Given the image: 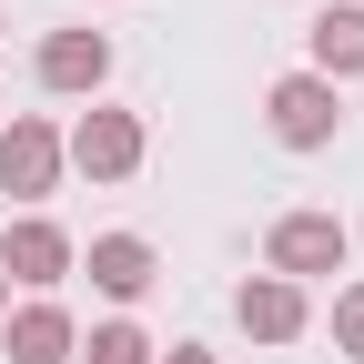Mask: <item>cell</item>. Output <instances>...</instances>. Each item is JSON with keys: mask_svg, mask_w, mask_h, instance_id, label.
I'll use <instances>...</instances> for the list:
<instances>
[{"mask_svg": "<svg viewBox=\"0 0 364 364\" xmlns=\"http://www.w3.org/2000/svg\"><path fill=\"white\" fill-rule=\"evenodd\" d=\"M142 152H152V132H142V112H122V102H91V112L61 132V162H71L81 182H132Z\"/></svg>", "mask_w": 364, "mask_h": 364, "instance_id": "obj_1", "label": "cell"}, {"mask_svg": "<svg viewBox=\"0 0 364 364\" xmlns=\"http://www.w3.org/2000/svg\"><path fill=\"white\" fill-rule=\"evenodd\" d=\"M354 233H344V213H273V233H263V273H284V284H314V273H344Z\"/></svg>", "mask_w": 364, "mask_h": 364, "instance_id": "obj_2", "label": "cell"}, {"mask_svg": "<svg viewBox=\"0 0 364 364\" xmlns=\"http://www.w3.org/2000/svg\"><path fill=\"white\" fill-rule=\"evenodd\" d=\"M263 132H273L284 152H324L334 132H344V91L314 81V71H284V81L263 91Z\"/></svg>", "mask_w": 364, "mask_h": 364, "instance_id": "obj_3", "label": "cell"}, {"mask_svg": "<svg viewBox=\"0 0 364 364\" xmlns=\"http://www.w3.org/2000/svg\"><path fill=\"white\" fill-rule=\"evenodd\" d=\"M61 122H41V112H11V132H0V193H11L21 213H41L61 193Z\"/></svg>", "mask_w": 364, "mask_h": 364, "instance_id": "obj_4", "label": "cell"}, {"mask_svg": "<svg viewBox=\"0 0 364 364\" xmlns=\"http://www.w3.org/2000/svg\"><path fill=\"white\" fill-rule=\"evenodd\" d=\"M71 263H81V243L61 233L51 213H21V223H0V284H21V294H51V284H71Z\"/></svg>", "mask_w": 364, "mask_h": 364, "instance_id": "obj_5", "label": "cell"}, {"mask_svg": "<svg viewBox=\"0 0 364 364\" xmlns=\"http://www.w3.org/2000/svg\"><path fill=\"white\" fill-rule=\"evenodd\" d=\"M31 81L61 91V102H102V81H112V31H51V41L31 51Z\"/></svg>", "mask_w": 364, "mask_h": 364, "instance_id": "obj_6", "label": "cell"}, {"mask_svg": "<svg viewBox=\"0 0 364 364\" xmlns=\"http://www.w3.org/2000/svg\"><path fill=\"white\" fill-rule=\"evenodd\" d=\"M233 324H243L253 344H294V334L314 324V294L284 284V273H253V284H233Z\"/></svg>", "mask_w": 364, "mask_h": 364, "instance_id": "obj_7", "label": "cell"}, {"mask_svg": "<svg viewBox=\"0 0 364 364\" xmlns=\"http://www.w3.org/2000/svg\"><path fill=\"white\" fill-rule=\"evenodd\" d=\"M304 71L314 81H364V0H334V11H314L304 21Z\"/></svg>", "mask_w": 364, "mask_h": 364, "instance_id": "obj_8", "label": "cell"}, {"mask_svg": "<svg viewBox=\"0 0 364 364\" xmlns=\"http://www.w3.org/2000/svg\"><path fill=\"white\" fill-rule=\"evenodd\" d=\"M71 273H91V294H112V304H142L152 273H162V253H152L142 233H91V253H81Z\"/></svg>", "mask_w": 364, "mask_h": 364, "instance_id": "obj_9", "label": "cell"}, {"mask_svg": "<svg viewBox=\"0 0 364 364\" xmlns=\"http://www.w3.org/2000/svg\"><path fill=\"white\" fill-rule=\"evenodd\" d=\"M0 344H11V364H71L81 354V324H71L51 294H31L21 314H0Z\"/></svg>", "mask_w": 364, "mask_h": 364, "instance_id": "obj_10", "label": "cell"}, {"mask_svg": "<svg viewBox=\"0 0 364 364\" xmlns=\"http://www.w3.org/2000/svg\"><path fill=\"white\" fill-rule=\"evenodd\" d=\"M71 364H162V344L132 324V314H112V324H91V334H81V354H71Z\"/></svg>", "mask_w": 364, "mask_h": 364, "instance_id": "obj_11", "label": "cell"}, {"mask_svg": "<svg viewBox=\"0 0 364 364\" xmlns=\"http://www.w3.org/2000/svg\"><path fill=\"white\" fill-rule=\"evenodd\" d=\"M334 354H344V364H364V284H344V294H334Z\"/></svg>", "mask_w": 364, "mask_h": 364, "instance_id": "obj_12", "label": "cell"}, {"mask_svg": "<svg viewBox=\"0 0 364 364\" xmlns=\"http://www.w3.org/2000/svg\"><path fill=\"white\" fill-rule=\"evenodd\" d=\"M162 364H223V354H213V344H172Z\"/></svg>", "mask_w": 364, "mask_h": 364, "instance_id": "obj_13", "label": "cell"}, {"mask_svg": "<svg viewBox=\"0 0 364 364\" xmlns=\"http://www.w3.org/2000/svg\"><path fill=\"white\" fill-rule=\"evenodd\" d=\"M0 314H11V284H0Z\"/></svg>", "mask_w": 364, "mask_h": 364, "instance_id": "obj_14", "label": "cell"}, {"mask_svg": "<svg viewBox=\"0 0 364 364\" xmlns=\"http://www.w3.org/2000/svg\"><path fill=\"white\" fill-rule=\"evenodd\" d=\"M0 31H11V11H0Z\"/></svg>", "mask_w": 364, "mask_h": 364, "instance_id": "obj_15", "label": "cell"}]
</instances>
